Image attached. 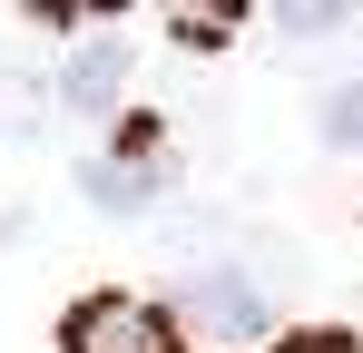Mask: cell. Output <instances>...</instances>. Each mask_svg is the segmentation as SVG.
<instances>
[{
	"mask_svg": "<svg viewBox=\"0 0 363 353\" xmlns=\"http://www.w3.org/2000/svg\"><path fill=\"white\" fill-rule=\"evenodd\" d=\"M275 353H354V334H295V344H275Z\"/></svg>",
	"mask_w": 363,
	"mask_h": 353,
	"instance_id": "8992f818",
	"label": "cell"
},
{
	"mask_svg": "<svg viewBox=\"0 0 363 353\" xmlns=\"http://www.w3.org/2000/svg\"><path fill=\"white\" fill-rule=\"evenodd\" d=\"M60 99H69L79 118H118V99H128V50H118V40H89V50L69 59Z\"/></svg>",
	"mask_w": 363,
	"mask_h": 353,
	"instance_id": "277c9868",
	"label": "cell"
},
{
	"mask_svg": "<svg viewBox=\"0 0 363 353\" xmlns=\"http://www.w3.org/2000/svg\"><path fill=\"white\" fill-rule=\"evenodd\" d=\"M314 128H324V147H363V79H334L324 108H314Z\"/></svg>",
	"mask_w": 363,
	"mask_h": 353,
	"instance_id": "5b68a950",
	"label": "cell"
},
{
	"mask_svg": "<svg viewBox=\"0 0 363 353\" xmlns=\"http://www.w3.org/2000/svg\"><path fill=\"white\" fill-rule=\"evenodd\" d=\"M60 353H177V324H167L157 304H128V294H89V304L69 314Z\"/></svg>",
	"mask_w": 363,
	"mask_h": 353,
	"instance_id": "3957f363",
	"label": "cell"
},
{
	"mask_svg": "<svg viewBox=\"0 0 363 353\" xmlns=\"http://www.w3.org/2000/svg\"><path fill=\"white\" fill-rule=\"evenodd\" d=\"M167 176H177V157H167V128H157V118H118V138H108V147L79 167V186H89L99 206H118V216H128V206H147Z\"/></svg>",
	"mask_w": 363,
	"mask_h": 353,
	"instance_id": "6da1fadb",
	"label": "cell"
},
{
	"mask_svg": "<svg viewBox=\"0 0 363 353\" xmlns=\"http://www.w3.org/2000/svg\"><path fill=\"white\" fill-rule=\"evenodd\" d=\"M177 314L206 344H255V334H265V294H255V275H236V265H196L177 285Z\"/></svg>",
	"mask_w": 363,
	"mask_h": 353,
	"instance_id": "7a4b0ae2",
	"label": "cell"
}]
</instances>
